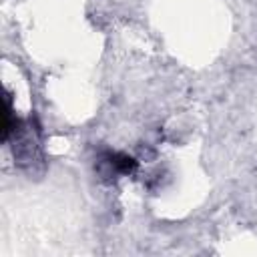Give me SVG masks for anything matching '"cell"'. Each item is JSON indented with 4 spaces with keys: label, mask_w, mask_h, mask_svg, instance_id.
Wrapping results in <instances>:
<instances>
[{
    "label": "cell",
    "mask_w": 257,
    "mask_h": 257,
    "mask_svg": "<svg viewBox=\"0 0 257 257\" xmlns=\"http://www.w3.org/2000/svg\"><path fill=\"white\" fill-rule=\"evenodd\" d=\"M102 161L108 165V169L114 173V175H131L137 171L139 167V161L131 155H124V153H112V151H104L102 153Z\"/></svg>",
    "instance_id": "cell-1"
}]
</instances>
